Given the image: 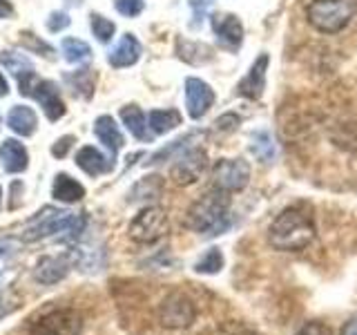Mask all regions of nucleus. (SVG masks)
I'll return each mask as SVG.
<instances>
[{"mask_svg":"<svg viewBox=\"0 0 357 335\" xmlns=\"http://www.w3.org/2000/svg\"><path fill=\"white\" fill-rule=\"evenodd\" d=\"M312 239H315V223L301 208H286L268 228V244L275 251L297 253L310 246Z\"/></svg>","mask_w":357,"mask_h":335,"instance_id":"f257e3e1","label":"nucleus"},{"mask_svg":"<svg viewBox=\"0 0 357 335\" xmlns=\"http://www.w3.org/2000/svg\"><path fill=\"white\" fill-rule=\"evenodd\" d=\"M188 228L199 234L217 237L230 228V199L228 193L210 190L204 197H199L188 210Z\"/></svg>","mask_w":357,"mask_h":335,"instance_id":"f03ea898","label":"nucleus"},{"mask_svg":"<svg viewBox=\"0 0 357 335\" xmlns=\"http://www.w3.org/2000/svg\"><path fill=\"white\" fill-rule=\"evenodd\" d=\"M306 18L321 34H337L353 18V7L346 0H312L306 9Z\"/></svg>","mask_w":357,"mask_h":335,"instance_id":"7ed1b4c3","label":"nucleus"},{"mask_svg":"<svg viewBox=\"0 0 357 335\" xmlns=\"http://www.w3.org/2000/svg\"><path fill=\"white\" fill-rule=\"evenodd\" d=\"M74 221H76L74 212H65L59 208H45L31 219V223L27 226V232H25V239L38 241L45 237H52V234H61V239H63L65 234L70 232V228L74 226Z\"/></svg>","mask_w":357,"mask_h":335,"instance_id":"20e7f679","label":"nucleus"},{"mask_svg":"<svg viewBox=\"0 0 357 335\" xmlns=\"http://www.w3.org/2000/svg\"><path fill=\"white\" fill-rule=\"evenodd\" d=\"M83 318L72 308H54L29 324V335H78Z\"/></svg>","mask_w":357,"mask_h":335,"instance_id":"39448f33","label":"nucleus"},{"mask_svg":"<svg viewBox=\"0 0 357 335\" xmlns=\"http://www.w3.org/2000/svg\"><path fill=\"white\" fill-rule=\"evenodd\" d=\"M167 232V215L161 206L143 208L130 223V237L139 244H154Z\"/></svg>","mask_w":357,"mask_h":335,"instance_id":"423d86ee","label":"nucleus"},{"mask_svg":"<svg viewBox=\"0 0 357 335\" xmlns=\"http://www.w3.org/2000/svg\"><path fill=\"white\" fill-rule=\"evenodd\" d=\"M250 181V165L243 159H221L212 168V188L221 193H239Z\"/></svg>","mask_w":357,"mask_h":335,"instance_id":"0eeeda50","label":"nucleus"},{"mask_svg":"<svg viewBox=\"0 0 357 335\" xmlns=\"http://www.w3.org/2000/svg\"><path fill=\"white\" fill-rule=\"evenodd\" d=\"M197 320V306L185 293L167 295L159 306V322L165 329H188Z\"/></svg>","mask_w":357,"mask_h":335,"instance_id":"6e6552de","label":"nucleus"},{"mask_svg":"<svg viewBox=\"0 0 357 335\" xmlns=\"http://www.w3.org/2000/svg\"><path fill=\"white\" fill-rule=\"evenodd\" d=\"M208 168V154L206 150L197 148V145H188L181 152L174 156V165H172V181L178 186H190L201 179V174L206 172Z\"/></svg>","mask_w":357,"mask_h":335,"instance_id":"1a4fd4ad","label":"nucleus"},{"mask_svg":"<svg viewBox=\"0 0 357 335\" xmlns=\"http://www.w3.org/2000/svg\"><path fill=\"white\" fill-rule=\"evenodd\" d=\"M25 96H33L43 105L45 114H47L50 121H56L65 114V103L61 98V89L56 87V83L52 81H38L33 78L31 85L27 87V94Z\"/></svg>","mask_w":357,"mask_h":335,"instance_id":"9d476101","label":"nucleus"},{"mask_svg":"<svg viewBox=\"0 0 357 335\" xmlns=\"http://www.w3.org/2000/svg\"><path fill=\"white\" fill-rule=\"evenodd\" d=\"M215 103V92L201 78H188L185 81V105L190 119H201Z\"/></svg>","mask_w":357,"mask_h":335,"instance_id":"9b49d317","label":"nucleus"},{"mask_svg":"<svg viewBox=\"0 0 357 335\" xmlns=\"http://www.w3.org/2000/svg\"><path fill=\"white\" fill-rule=\"evenodd\" d=\"M212 31L217 40L230 52H237L243 40V25L234 14H219L212 18Z\"/></svg>","mask_w":357,"mask_h":335,"instance_id":"f8f14e48","label":"nucleus"},{"mask_svg":"<svg viewBox=\"0 0 357 335\" xmlns=\"http://www.w3.org/2000/svg\"><path fill=\"white\" fill-rule=\"evenodd\" d=\"M70 266L72 260L70 255H50V257H43V260L36 264L33 268V279L38 284H59L61 279H65V275L70 273Z\"/></svg>","mask_w":357,"mask_h":335,"instance_id":"ddd939ff","label":"nucleus"},{"mask_svg":"<svg viewBox=\"0 0 357 335\" xmlns=\"http://www.w3.org/2000/svg\"><path fill=\"white\" fill-rule=\"evenodd\" d=\"M268 63H271V59H268V54H261L259 59H257V61L252 63V67L248 70V74H245V76L241 78V83H239V94H241V96L257 100V98H259V96L264 94Z\"/></svg>","mask_w":357,"mask_h":335,"instance_id":"4468645a","label":"nucleus"},{"mask_svg":"<svg viewBox=\"0 0 357 335\" xmlns=\"http://www.w3.org/2000/svg\"><path fill=\"white\" fill-rule=\"evenodd\" d=\"M0 161H3V168L11 174H18L22 170H27L29 156L25 145L16 139H7L0 143Z\"/></svg>","mask_w":357,"mask_h":335,"instance_id":"2eb2a0df","label":"nucleus"},{"mask_svg":"<svg viewBox=\"0 0 357 335\" xmlns=\"http://www.w3.org/2000/svg\"><path fill=\"white\" fill-rule=\"evenodd\" d=\"M141 56V43L132 34H123L116 47H112L109 52V63L112 67H130L139 61Z\"/></svg>","mask_w":357,"mask_h":335,"instance_id":"dca6fc26","label":"nucleus"},{"mask_svg":"<svg viewBox=\"0 0 357 335\" xmlns=\"http://www.w3.org/2000/svg\"><path fill=\"white\" fill-rule=\"evenodd\" d=\"M94 134L100 139V143L105 145V148L116 154L123 150V145H126V139H123V134L116 126V121L112 117H98L96 123H94Z\"/></svg>","mask_w":357,"mask_h":335,"instance_id":"f3484780","label":"nucleus"},{"mask_svg":"<svg viewBox=\"0 0 357 335\" xmlns=\"http://www.w3.org/2000/svg\"><path fill=\"white\" fill-rule=\"evenodd\" d=\"M76 165L81 168L83 172H87L89 177H98V174H105L112 170V161H107L96 148H92V145H85L83 150H78Z\"/></svg>","mask_w":357,"mask_h":335,"instance_id":"a211bd4d","label":"nucleus"},{"mask_svg":"<svg viewBox=\"0 0 357 335\" xmlns=\"http://www.w3.org/2000/svg\"><path fill=\"white\" fill-rule=\"evenodd\" d=\"M52 197L59 201H65V204H76V201H81L85 197V188L78 184L74 177L59 174L54 181V188H52Z\"/></svg>","mask_w":357,"mask_h":335,"instance_id":"6ab92c4d","label":"nucleus"},{"mask_svg":"<svg viewBox=\"0 0 357 335\" xmlns=\"http://www.w3.org/2000/svg\"><path fill=\"white\" fill-rule=\"evenodd\" d=\"M7 123L16 134H20V137H29V134H33V130H36V112L27 105H16V107H11Z\"/></svg>","mask_w":357,"mask_h":335,"instance_id":"aec40b11","label":"nucleus"},{"mask_svg":"<svg viewBox=\"0 0 357 335\" xmlns=\"http://www.w3.org/2000/svg\"><path fill=\"white\" fill-rule=\"evenodd\" d=\"M121 119L126 123V128L141 141H150L152 132H148V123H145V114L141 112V107L137 105H128L121 110Z\"/></svg>","mask_w":357,"mask_h":335,"instance_id":"412c9836","label":"nucleus"},{"mask_svg":"<svg viewBox=\"0 0 357 335\" xmlns=\"http://www.w3.org/2000/svg\"><path fill=\"white\" fill-rule=\"evenodd\" d=\"M176 126H181V114L176 110H154L148 117V128L152 132V137L170 132Z\"/></svg>","mask_w":357,"mask_h":335,"instance_id":"4be33fe9","label":"nucleus"},{"mask_svg":"<svg viewBox=\"0 0 357 335\" xmlns=\"http://www.w3.org/2000/svg\"><path fill=\"white\" fill-rule=\"evenodd\" d=\"M250 152L264 163L273 161L275 159V141L271 137V132H266V130L252 132L250 134Z\"/></svg>","mask_w":357,"mask_h":335,"instance_id":"5701e85b","label":"nucleus"},{"mask_svg":"<svg viewBox=\"0 0 357 335\" xmlns=\"http://www.w3.org/2000/svg\"><path fill=\"white\" fill-rule=\"evenodd\" d=\"M0 61L7 67V70L14 74L16 78L25 76V74H31L33 72V65L31 61L27 59L25 54H18V52H3L0 54Z\"/></svg>","mask_w":357,"mask_h":335,"instance_id":"b1692460","label":"nucleus"},{"mask_svg":"<svg viewBox=\"0 0 357 335\" xmlns=\"http://www.w3.org/2000/svg\"><path fill=\"white\" fill-rule=\"evenodd\" d=\"M63 56L67 63H83L92 59V50L89 45L78 38H65L63 40Z\"/></svg>","mask_w":357,"mask_h":335,"instance_id":"393cba45","label":"nucleus"},{"mask_svg":"<svg viewBox=\"0 0 357 335\" xmlns=\"http://www.w3.org/2000/svg\"><path fill=\"white\" fill-rule=\"evenodd\" d=\"M223 268V255L219 248H210L201 260L195 264V271L201 275H217Z\"/></svg>","mask_w":357,"mask_h":335,"instance_id":"a878e982","label":"nucleus"},{"mask_svg":"<svg viewBox=\"0 0 357 335\" xmlns=\"http://www.w3.org/2000/svg\"><path fill=\"white\" fill-rule=\"evenodd\" d=\"M92 31H94V36L100 40V43H107L112 36H114V22H112L109 18L105 16H98V14H92Z\"/></svg>","mask_w":357,"mask_h":335,"instance_id":"bb28decb","label":"nucleus"},{"mask_svg":"<svg viewBox=\"0 0 357 335\" xmlns=\"http://www.w3.org/2000/svg\"><path fill=\"white\" fill-rule=\"evenodd\" d=\"M114 7L121 16L134 18L143 11V0H114Z\"/></svg>","mask_w":357,"mask_h":335,"instance_id":"cd10ccee","label":"nucleus"},{"mask_svg":"<svg viewBox=\"0 0 357 335\" xmlns=\"http://www.w3.org/2000/svg\"><path fill=\"white\" fill-rule=\"evenodd\" d=\"M295 335H333L331 329L326 327V324H321L317 320H310L306 322L304 327H299V331Z\"/></svg>","mask_w":357,"mask_h":335,"instance_id":"c85d7f7f","label":"nucleus"},{"mask_svg":"<svg viewBox=\"0 0 357 335\" xmlns=\"http://www.w3.org/2000/svg\"><path fill=\"white\" fill-rule=\"evenodd\" d=\"M65 27H70V16L65 11H52L47 18V29L50 31H63Z\"/></svg>","mask_w":357,"mask_h":335,"instance_id":"c756f323","label":"nucleus"},{"mask_svg":"<svg viewBox=\"0 0 357 335\" xmlns=\"http://www.w3.org/2000/svg\"><path fill=\"white\" fill-rule=\"evenodd\" d=\"M72 143H74V137H63V139H59V141H56L54 148H52L54 156H65L67 152H70Z\"/></svg>","mask_w":357,"mask_h":335,"instance_id":"7c9ffc66","label":"nucleus"},{"mask_svg":"<svg viewBox=\"0 0 357 335\" xmlns=\"http://www.w3.org/2000/svg\"><path fill=\"white\" fill-rule=\"evenodd\" d=\"M217 130H234L239 126V117H234V114H226V117H221L217 123Z\"/></svg>","mask_w":357,"mask_h":335,"instance_id":"2f4dec72","label":"nucleus"},{"mask_svg":"<svg viewBox=\"0 0 357 335\" xmlns=\"http://www.w3.org/2000/svg\"><path fill=\"white\" fill-rule=\"evenodd\" d=\"M27 36L29 38H22V40H25V45H27V47H29V45H31V47H36V50H40L43 52V56H47V54H52L54 50L50 47V45H43L36 36H33V34H27Z\"/></svg>","mask_w":357,"mask_h":335,"instance_id":"473e14b6","label":"nucleus"},{"mask_svg":"<svg viewBox=\"0 0 357 335\" xmlns=\"http://www.w3.org/2000/svg\"><path fill=\"white\" fill-rule=\"evenodd\" d=\"M18 251V241L16 239H0V257H7L11 253Z\"/></svg>","mask_w":357,"mask_h":335,"instance_id":"72a5a7b5","label":"nucleus"},{"mask_svg":"<svg viewBox=\"0 0 357 335\" xmlns=\"http://www.w3.org/2000/svg\"><path fill=\"white\" fill-rule=\"evenodd\" d=\"M340 335H357V315H353L349 322L344 324L342 331H340Z\"/></svg>","mask_w":357,"mask_h":335,"instance_id":"f704fd0d","label":"nucleus"},{"mask_svg":"<svg viewBox=\"0 0 357 335\" xmlns=\"http://www.w3.org/2000/svg\"><path fill=\"white\" fill-rule=\"evenodd\" d=\"M14 14V7H11L7 0H0V18H9Z\"/></svg>","mask_w":357,"mask_h":335,"instance_id":"c9c22d12","label":"nucleus"},{"mask_svg":"<svg viewBox=\"0 0 357 335\" xmlns=\"http://www.w3.org/2000/svg\"><path fill=\"white\" fill-rule=\"evenodd\" d=\"M9 92V87H7V81H5V76L0 74V96H5Z\"/></svg>","mask_w":357,"mask_h":335,"instance_id":"e433bc0d","label":"nucleus"},{"mask_svg":"<svg viewBox=\"0 0 357 335\" xmlns=\"http://www.w3.org/2000/svg\"><path fill=\"white\" fill-rule=\"evenodd\" d=\"M234 335H261V333H257V331H250V329H243V331L234 333Z\"/></svg>","mask_w":357,"mask_h":335,"instance_id":"4c0bfd02","label":"nucleus"},{"mask_svg":"<svg viewBox=\"0 0 357 335\" xmlns=\"http://www.w3.org/2000/svg\"><path fill=\"white\" fill-rule=\"evenodd\" d=\"M0 206H3V190H0Z\"/></svg>","mask_w":357,"mask_h":335,"instance_id":"58836bf2","label":"nucleus"}]
</instances>
